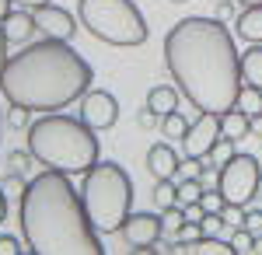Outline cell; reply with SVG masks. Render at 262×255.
Listing matches in <instances>:
<instances>
[{"instance_id": "6da1fadb", "label": "cell", "mask_w": 262, "mask_h": 255, "mask_svg": "<svg viewBox=\"0 0 262 255\" xmlns=\"http://www.w3.org/2000/svg\"><path fill=\"white\" fill-rule=\"evenodd\" d=\"M164 63L185 98L200 112H227L242 95V67L221 18H182L164 39Z\"/></svg>"}, {"instance_id": "7a4b0ae2", "label": "cell", "mask_w": 262, "mask_h": 255, "mask_svg": "<svg viewBox=\"0 0 262 255\" xmlns=\"http://www.w3.org/2000/svg\"><path fill=\"white\" fill-rule=\"evenodd\" d=\"M88 59L63 39H42L7 56L0 74V95L7 105L28 112H60L91 91Z\"/></svg>"}, {"instance_id": "3957f363", "label": "cell", "mask_w": 262, "mask_h": 255, "mask_svg": "<svg viewBox=\"0 0 262 255\" xmlns=\"http://www.w3.org/2000/svg\"><path fill=\"white\" fill-rule=\"evenodd\" d=\"M21 238L32 255H101L98 231L84 214L81 196L74 193L70 175L42 172L35 175L18 203Z\"/></svg>"}, {"instance_id": "277c9868", "label": "cell", "mask_w": 262, "mask_h": 255, "mask_svg": "<svg viewBox=\"0 0 262 255\" xmlns=\"http://www.w3.org/2000/svg\"><path fill=\"white\" fill-rule=\"evenodd\" d=\"M28 151L49 172L88 175L98 164V137L84 119L63 112H42L28 126Z\"/></svg>"}, {"instance_id": "5b68a950", "label": "cell", "mask_w": 262, "mask_h": 255, "mask_svg": "<svg viewBox=\"0 0 262 255\" xmlns=\"http://www.w3.org/2000/svg\"><path fill=\"white\" fill-rule=\"evenodd\" d=\"M81 203L98 235H116L122 231L126 217L133 214V178L116 161H98L84 175Z\"/></svg>"}, {"instance_id": "8992f818", "label": "cell", "mask_w": 262, "mask_h": 255, "mask_svg": "<svg viewBox=\"0 0 262 255\" xmlns=\"http://www.w3.org/2000/svg\"><path fill=\"white\" fill-rule=\"evenodd\" d=\"M77 18L105 46L133 49L147 42V21L133 0H77Z\"/></svg>"}, {"instance_id": "52a82bcc", "label": "cell", "mask_w": 262, "mask_h": 255, "mask_svg": "<svg viewBox=\"0 0 262 255\" xmlns=\"http://www.w3.org/2000/svg\"><path fill=\"white\" fill-rule=\"evenodd\" d=\"M259 185H262V168L252 154H234L231 161L221 164V189L224 203H238V206H248L252 199L259 196Z\"/></svg>"}, {"instance_id": "ba28073f", "label": "cell", "mask_w": 262, "mask_h": 255, "mask_svg": "<svg viewBox=\"0 0 262 255\" xmlns=\"http://www.w3.org/2000/svg\"><path fill=\"white\" fill-rule=\"evenodd\" d=\"M217 137H221V112H200V119L182 137V154L192 157V161H206Z\"/></svg>"}, {"instance_id": "9c48e42d", "label": "cell", "mask_w": 262, "mask_h": 255, "mask_svg": "<svg viewBox=\"0 0 262 255\" xmlns=\"http://www.w3.org/2000/svg\"><path fill=\"white\" fill-rule=\"evenodd\" d=\"M122 238L133 252H154V245L161 241V217L154 214H129L122 224Z\"/></svg>"}, {"instance_id": "30bf717a", "label": "cell", "mask_w": 262, "mask_h": 255, "mask_svg": "<svg viewBox=\"0 0 262 255\" xmlns=\"http://www.w3.org/2000/svg\"><path fill=\"white\" fill-rule=\"evenodd\" d=\"M81 119L98 133V130H112L119 119V101L108 91H88L81 98Z\"/></svg>"}, {"instance_id": "8fae6325", "label": "cell", "mask_w": 262, "mask_h": 255, "mask_svg": "<svg viewBox=\"0 0 262 255\" xmlns=\"http://www.w3.org/2000/svg\"><path fill=\"white\" fill-rule=\"evenodd\" d=\"M35 14V25H39V32H46V39H63L70 42L74 39V32H77V21L70 11H63L56 4H46L39 11H32Z\"/></svg>"}, {"instance_id": "7c38bea8", "label": "cell", "mask_w": 262, "mask_h": 255, "mask_svg": "<svg viewBox=\"0 0 262 255\" xmlns=\"http://www.w3.org/2000/svg\"><path fill=\"white\" fill-rule=\"evenodd\" d=\"M182 168L179 154H175V147L171 143H154L150 151H147V172L154 178H175Z\"/></svg>"}, {"instance_id": "4fadbf2b", "label": "cell", "mask_w": 262, "mask_h": 255, "mask_svg": "<svg viewBox=\"0 0 262 255\" xmlns=\"http://www.w3.org/2000/svg\"><path fill=\"white\" fill-rule=\"evenodd\" d=\"M0 28H4V35H7V42H28L35 32H39V25H35V14L32 11H25V7H11V14L0 21Z\"/></svg>"}, {"instance_id": "5bb4252c", "label": "cell", "mask_w": 262, "mask_h": 255, "mask_svg": "<svg viewBox=\"0 0 262 255\" xmlns=\"http://www.w3.org/2000/svg\"><path fill=\"white\" fill-rule=\"evenodd\" d=\"M171 252L175 255H234L231 248V241H224L221 235H203L196 241H179V245H171Z\"/></svg>"}, {"instance_id": "9a60e30c", "label": "cell", "mask_w": 262, "mask_h": 255, "mask_svg": "<svg viewBox=\"0 0 262 255\" xmlns=\"http://www.w3.org/2000/svg\"><path fill=\"white\" fill-rule=\"evenodd\" d=\"M234 32H238V39L242 42H262V4L255 7H242L238 11V18H234Z\"/></svg>"}, {"instance_id": "2e32d148", "label": "cell", "mask_w": 262, "mask_h": 255, "mask_svg": "<svg viewBox=\"0 0 262 255\" xmlns=\"http://www.w3.org/2000/svg\"><path fill=\"white\" fill-rule=\"evenodd\" d=\"M238 67H242V84H252V88H262V42H252L238 56Z\"/></svg>"}, {"instance_id": "e0dca14e", "label": "cell", "mask_w": 262, "mask_h": 255, "mask_svg": "<svg viewBox=\"0 0 262 255\" xmlns=\"http://www.w3.org/2000/svg\"><path fill=\"white\" fill-rule=\"evenodd\" d=\"M248 130H252V116L242 112L238 105L227 109V112H221V133H224V137H231L234 143H238V140L248 137Z\"/></svg>"}, {"instance_id": "ac0fdd59", "label": "cell", "mask_w": 262, "mask_h": 255, "mask_svg": "<svg viewBox=\"0 0 262 255\" xmlns=\"http://www.w3.org/2000/svg\"><path fill=\"white\" fill-rule=\"evenodd\" d=\"M179 88H168V84H158V88H150L147 91V109H154L158 116H168V112H175L179 109Z\"/></svg>"}, {"instance_id": "d6986e66", "label": "cell", "mask_w": 262, "mask_h": 255, "mask_svg": "<svg viewBox=\"0 0 262 255\" xmlns=\"http://www.w3.org/2000/svg\"><path fill=\"white\" fill-rule=\"evenodd\" d=\"M238 109H242V112H248L252 119L262 116V88L242 84V95H238Z\"/></svg>"}, {"instance_id": "ffe728a7", "label": "cell", "mask_w": 262, "mask_h": 255, "mask_svg": "<svg viewBox=\"0 0 262 255\" xmlns=\"http://www.w3.org/2000/svg\"><path fill=\"white\" fill-rule=\"evenodd\" d=\"M182 227H185V210H182L179 203L164 206L161 210V235H179Z\"/></svg>"}, {"instance_id": "44dd1931", "label": "cell", "mask_w": 262, "mask_h": 255, "mask_svg": "<svg viewBox=\"0 0 262 255\" xmlns=\"http://www.w3.org/2000/svg\"><path fill=\"white\" fill-rule=\"evenodd\" d=\"M203 196V182L200 175H185L179 182V206H189V203H200Z\"/></svg>"}, {"instance_id": "7402d4cb", "label": "cell", "mask_w": 262, "mask_h": 255, "mask_svg": "<svg viewBox=\"0 0 262 255\" xmlns=\"http://www.w3.org/2000/svg\"><path fill=\"white\" fill-rule=\"evenodd\" d=\"M161 133H164V137H171V140H182L185 133H189V122H185V116H182L179 109L168 112V116L161 119Z\"/></svg>"}, {"instance_id": "603a6c76", "label": "cell", "mask_w": 262, "mask_h": 255, "mask_svg": "<svg viewBox=\"0 0 262 255\" xmlns=\"http://www.w3.org/2000/svg\"><path fill=\"white\" fill-rule=\"evenodd\" d=\"M154 203L158 206H175L179 203V185L171 182V178H158V189H154Z\"/></svg>"}, {"instance_id": "cb8c5ba5", "label": "cell", "mask_w": 262, "mask_h": 255, "mask_svg": "<svg viewBox=\"0 0 262 255\" xmlns=\"http://www.w3.org/2000/svg\"><path fill=\"white\" fill-rule=\"evenodd\" d=\"M252 245H255V235L248 231V227H234V235H231V248H234V255H248L252 252Z\"/></svg>"}, {"instance_id": "d4e9b609", "label": "cell", "mask_w": 262, "mask_h": 255, "mask_svg": "<svg viewBox=\"0 0 262 255\" xmlns=\"http://www.w3.org/2000/svg\"><path fill=\"white\" fill-rule=\"evenodd\" d=\"M231 157H234V140L221 133L217 143H213V151H210V161H213V164H224V161H231Z\"/></svg>"}, {"instance_id": "484cf974", "label": "cell", "mask_w": 262, "mask_h": 255, "mask_svg": "<svg viewBox=\"0 0 262 255\" xmlns=\"http://www.w3.org/2000/svg\"><path fill=\"white\" fill-rule=\"evenodd\" d=\"M221 217H224V227H242L245 224V206H238V203H224V210H221Z\"/></svg>"}, {"instance_id": "4316f807", "label": "cell", "mask_w": 262, "mask_h": 255, "mask_svg": "<svg viewBox=\"0 0 262 255\" xmlns=\"http://www.w3.org/2000/svg\"><path fill=\"white\" fill-rule=\"evenodd\" d=\"M200 203H203V210H206V214H221V210H224V196H221V189H203Z\"/></svg>"}, {"instance_id": "83f0119b", "label": "cell", "mask_w": 262, "mask_h": 255, "mask_svg": "<svg viewBox=\"0 0 262 255\" xmlns=\"http://www.w3.org/2000/svg\"><path fill=\"white\" fill-rule=\"evenodd\" d=\"M200 227H203V235H213V238H217V235L224 231V217H221V214H206Z\"/></svg>"}, {"instance_id": "f1b7e54d", "label": "cell", "mask_w": 262, "mask_h": 255, "mask_svg": "<svg viewBox=\"0 0 262 255\" xmlns=\"http://www.w3.org/2000/svg\"><path fill=\"white\" fill-rule=\"evenodd\" d=\"M21 252H28V248H21V241H18V238L0 235V255H21Z\"/></svg>"}, {"instance_id": "f546056e", "label": "cell", "mask_w": 262, "mask_h": 255, "mask_svg": "<svg viewBox=\"0 0 262 255\" xmlns=\"http://www.w3.org/2000/svg\"><path fill=\"white\" fill-rule=\"evenodd\" d=\"M238 0H221V7H217V18L221 21H227V18H238Z\"/></svg>"}, {"instance_id": "4dcf8cb0", "label": "cell", "mask_w": 262, "mask_h": 255, "mask_svg": "<svg viewBox=\"0 0 262 255\" xmlns=\"http://www.w3.org/2000/svg\"><path fill=\"white\" fill-rule=\"evenodd\" d=\"M11 126H18V130H28L32 122H28V109H18V105H11Z\"/></svg>"}, {"instance_id": "1f68e13d", "label": "cell", "mask_w": 262, "mask_h": 255, "mask_svg": "<svg viewBox=\"0 0 262 255\" xmlns=\"http://www.w3.org/2000/svg\"><path fill=\"white\" fill-rule=\"evenodd\" d=\"M182 210H185V220H189V224H203V217H206L203 203H189V206H182Z\"/></svg>"}, {"instance_id": "d6a6232c", "label": "cell", "mask_w": 262, "mask_h": 255, "mask_svg": "<svg viewBox=\"0 0 262 255\" xmlns=\"http://www.w3.org/2000/svg\"><path fill=\"white\" fill-rule=\"evenodd\" d=\"M245 227H248L252 235H259L262 231V210H248V214H245Z\"/></svg>"}, {"instance_id": "836d02e7", "label": "cell", "mask_w": 262, "mask_h": 255, "mask_svg": "<svg viewBox=\"0 0 262 255\" xmlns=\"http://www.w3.org/2000/svg\"><path fill=\"white\" fill-rule=\"evenodd\" d=\"M28 161H35V157H32V151H25V154H21V151H14V154H11V168H14V172H25V168H28Z\"/></svg>"}, {"instance_id": "e575fe53", "label": "cell", "mask_w": 262, "mask_h": 255, "mask_svg": "<svg viewBox=\"0 0 262 255\" xmlns=\"http://www.w3.org/2000/svg\"><path fill=\"white\" fill-rule=\"evenodd\" d=\"M18 7H25V11H39V7H46V4H53V0H14Z\"/></svg>"}, {"instance_id": "d590c367", "label": "cell", "mask_w": 262, "mask_h": 255, "mask_svg": "<svg viewBox=\"0 0 262 255\" xmlns=\"http://www.w3.org/2000/svg\"><path fill=\"white\" fill-rule=\"evenodd\" d=\"M4 67H7V35L0 28V74H4Z\"/></svg>"}, {"instance_id": "8d00e7d4", "label": "cell", "mask_w": 262, "mask_h": 255, "mask_svg": "<svg viewBox=\"0 0 262 255\" xmlns=\"http://www.w3.org/2000/svg\"><path fill=\"white\" fill-rule=\"evenodd\" d=\"M11 4H14V0H0V21L11 14Z\"/></svg>"}, {"instance_id": "74e56055", "label": "cell", "mask_w": 262, "mask_h": 255, "mask_svg": "<svg viewBox=\"0 0 262 255\" xmlns=\"http://www.w3.org/2000/svg\"><path fill=\"white\" fill-rule=\"evenodd\" d=\"M4 217H7V199H4V193H0V224H4Z\"/></svg>"}, {"instance_id": "f35d334b", "label": "cell", "mask_w": 262, "mask_h": 255, "mask_svg": "<svg viewBox=\"0 0 262 255\" xmlns=\"http://www.w3.org/2000/svg\"><path fill=\"white\" fill-rule=\"evenodd\" d=\"M252 252H255V255H262V238H259V235H255V245H252Z\"/></svg>"}, {"instance_id": "ab89813d", "label": "cell", "mask_w": 262, "mask_h": 255, "mask_svg": "<svg viewBox=\"0 0 262 255\" xmlns=\"http://www.w3.org/2000/svg\"><path fill=\"white\" fill-rule=\"evenodd\" d=\"M242 7H255V4H262V0H238Z\"/></svg>"}, {"instance_id": "60d3db41", "label": "cell", "mask_w": 262, "mask_h": 255, "mask_svg": "<svg viewBox=\"0 0 262 255\" xmlns=\"http://www.w3.org/2000/svg\"><path fill=\"white\" fill-rule=\"evenodd\" d=\"M171 4H185V0H171Z\"/></svg>"}]
</instances>
